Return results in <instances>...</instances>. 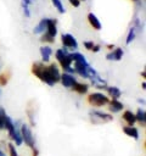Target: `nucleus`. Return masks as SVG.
<instances>
[{"mask_svg": "<svg viewBox=\"0 0 146 156\" xmlns=\"http://www.w3.org/2000/svg\"><path fill=\"white\" fill-rule=\"evenodd\" d=\"M32 72L34 76H36L40 80L45 82L49 85H54L60 80V72L55 63H51L50 66H44L40 62H35L32 66Z\"/></svg>", "mask_w": 146, "mask_h": 156, "instance_id": "f257e3e1", "label": "nucleus"}, {"mask_svg": "<svg viewBox=\"0 0 146 156\" xmlns=\"http://www.w3.org/2000/svg\"><path fill=\"white\" fill-rule=\"evenodd\" d=\"M56 58L58 60V62L61 63V66L63 67V69L68 71V72H73L74 69L71 67V63H72V57L71 55H68L66 51L63 50H57L56 51Z\"/></svg>", "mask_w": 146, "mask_h": 156, "instance_id": "f03ea898", "label": "nucleus"}, {"mask_svg": "<svg viewBox=\"0 0 146 156\" xmlns=\"http://www.w3.org/2000/svg\"><path fill=\"white\" fill-rule=\"evenodd\" d=\"M88 101L92 106H103L108 102V98L101 93H92L89 95Z\"/></svg>", "mask_w": 146, "mask_h": 156, "instance_id": "7ed1b4c3", "label": "nucleus"}, {"mask_svg": "<svg viewBox=\"0 0 146 156\" xmlns=\"http://www.w3.org/2000/svg\"><path fill=\"white\" fill-rule=\"evenodd\" d=\"M21 135H22V140L29 146V147H34V136L32 134V130L29 129L28 126L23 124L21 127Z\"/></svg>", "mask_w": 146, "mask_h": 156, "instance_id": "20e7f679", "label": "nucleus"}, {"mask_svg": "<svg viewBox=\"0 0 146 156\" xmlns=\"http://www.w3.org/2000/svg\"><path fill=\"white\" fill-rule=\"evenodd\" d=\"M62 39V44L66 46V48H69V49H77L78 48V43L75 40V38L71 34H62L61 37Z\"/></svg>", "mask_w": 146, "mask_h": 156, "instance_id": "39448f33", "label": "nucleus"}, {"mask_svg": "<svg viewBox=\"0 0 146 156\" xmlns=\"http://www.w3.org/2000/svg\"><path fill=\"white\" fill-rule=\"evenodd\" d=\"M60 80L62 82L63 87H66V88L73 87V84L75 83V79L73 78V76H71V74H68V73H63V74L60 77Z\"/></svg>", "mask_w": 146, "mask_h": 156, "instance_id": "423d86ee", "label": "nucleus"}, {"mask_svg": "<svg viewBox=\"0 0 146 156\" xmlns=\"http://www.w3.org/2000/svg\"><path fill=\"white\" fill-rule=\"evenodd\" d=\"M46 33L51 37H56L57 34V28H56V20H49L47 18V24H46Z\"/></svg>", "mask_w": 146, "mask_h": 156, "instance_id": "0eeeda50", "label": "nucleus"}, {"mask_svg": "<svg viewBox=\"0 0 146 156\" xmlns=\"http://www.w3.org/2000/svg\"><path fill=\"white\" fill-rule=\"evenodd\" d=\"M91 116H92V118H99L101 122H109V121H112L113 119V117L111 116V115H108V113H103V112H99V111H94V112H91Z\"/></svg>", "mask_w": 146, "mask_h": 156, "instance_id": "6e6552de", "label": "nucleus"}, {"mask_svg": "<svg viewBox=\"0 0 146 156\" xmlns=\"http://www.w3.org/2000/svg\"><path fill=\"white\" fill-rule=\"evenodd\" d=\"M4 124H5V128L7 129L10 136H12V134H13V132H15V124L12 123L11 118H10L6 113H4Z\"/></svg>", "mask_w": 146, "mask_h": 156, "instance_id": "1a4fd4ad", "label": "nucleus"}, {"mask_svg": "<svg viewBox=\"0 0 146 156\" xmlns=\"http://www.w3.org/2000/svg\"><path fill=\"white\" fill-rule=\"evenodd\" d=\"M88 20H89V23L92 26V28H95V29H101V22H100V20L94 15V13H89L88 15Z\"/></svg>", "mask_w": 146, "mask_h": 156, "instance_id": "9d476101", "label": "nucleus"}, {"mask_svg": "<svg viewBox=\"0 0 146 156\" xmlns=\"http://www.w3.org/2000/svg\"><path fill=\"white\" fill-rule=\"evenodd\" d=\"M122 56H123V50L120 49V48H117V49H114L111 54H108L106 57L108 58V60H114V61H119L120 58H122Z\"/></svg>", "mask_w": 146, "mask_h": 156, "instance_id": "9b49d317", "label": "nucleus"}, {"mask_svg": "<svg viewBox=\"0 0 146 156\" xmlns=\"http://www.w3.org/2000/svg\"><path fill=\"white\" fill-rule=\"evenodd\" d=\"M123 132H124L128 136L134 138L135 140L139 139V132H137V129H136L135 127H131V126H129V127H124V128H123Z\"/></svg>", "mask_w": 146, "mask_h": 156, "instance_id": "f8f14e48", "label": "nucleus"}, {"mask_svg": "<svg viewBox=\"0 0 146 156\" xmlns=\"http://www.w3.org/2000/svg\"><path fill=\"white\" fill-rule=\"evenodd\" d=\"M123 119H124L129 126H133V124L136 122L135 115H134L131 111H125V112L123 113Z\"/></svg>", "mask_w": 146, "mask_h": 156, "instance_id": "ddd939ff", "label": "nucleus"}, {"mask_svg": "<svg viewBox=\"0 0 146 156\" xmlns=\"http://www.w3.org/2000/svg\"><path fill=\"white\" fill-rule=\"evenodd\" d=\"M46 24H47V18H43V20L36 24V27L34 28V33H35V34L43 33V32L46 29Z\"/></svg>", "mask_w": 146, "mask_h": 156, "instance_id": "4468645a", "label": "nucleus"}, {"mask_svg": "<svg viewBox=\"0 0 146 156\" xmlns=\"http://www.w3.org/2000/svg\"><path fill=\"white\" fill-rule=\"evenodd\" d=\"M88 84H83V83H74L73 84V90H75L77 93H79V94H85L86 91H88Z\"/></svg>", "mask_w": 146, "mask_h": 156, "instance_id": "2eb2a0df", "label": "nucleus"}, {"mask_svg": "<svg viewBox=\"0 0 146 156\" xmlns=\"http://www.w3.org/2000/svg\"><path fill=\"white\" fill-rule=\"evenodd\" d=\"M122 108H123V104L119 102L117 99H113V100L109 102V110H111L112 112H118V111H120Z\"/></svg>", "mask_w": 146, "mask_h": 156, "instance_id": "dca6fc26", "label": "nucleus"}, {"mask_svg": "<svg viewBox=\"0 0 146 156\" xmlns=\"http://www.w3.org/2000/svg\"><path fill=\"white\" fill-rule=\"evenodd\" d=\"M51 52H52V50H51V48H49V46H43V48H40V54H41V57H43L44 61H49Z\"/></svg>", "mask_w": 146, "mask_h": 156, "instance_id": "f3484780", "label": "nucleus"}, {"mask_svg": "<svg viewBox=\"0 0 146 156\" xmlns=\"http://www.w3.org/2000/svg\"><path fill=\"white\" fill-rule=\"evenodd\" d=\"M135 118L136 121H139L142 126H145V122H146V115H145V110L142 108H139L137 110V113L135 115Z\"/></svg>", "mask_w": 146, "mask_h": 156, "instance_id": "a211bd4d", "label": "nucleus"}, {"mask_svg": "<svg viewBox=\"0 0 146 156\" xmlns=\"http://www.w3.org/2000/svg\"><path fill=\"white\" fill-rule=\"evenodd\" d=\"M71 57H72V61L74 62H80V63H88L84 55L79 54V52H74V54H71Z\"/></svg>", "mask_w": 146, "mask_h": 156, "instance_id": "6ab92c4d", "label": "nucleus"}, {"mask_svg": "<svg viewBox=\"0 0 146 156\" xmlns=\"http://www.w3.org/2000/svg\"><path fill=\"white\" fill-rule=\"evenodd\" d=\"M107 90H108V94H109V96H112L113 99H117V98H119L120 96V90L117 88V87H109V88H106Z\"/></svg>", "mask_w": 146, "mask_h": 156, "instance_id": "aec40b11", "label": "nucleus"}, {"mask_svg": "<svg viewBox=\"0 0 146 156\" xmlns=\"http://www.w3.org/2000/svg\"><path fill=\"white\" fill-rule=\"evenodd\" d=\"M13 140H15V143L17 144V145H21L22 144V135H21V132H18L17 129H16V127H15V132H13V134H12V136H11Z\"/></svg>", "mask_w": 146, "mask_h": 156, "instance_id": "412c9836", "label": "nucleus"}, {"mask_svg": "<svg viewBox=\"0 0 146 156\" xmlns=\"http://www.w3.org/2000/svg\"><path fill=\"white\" fill-rule=\"evenodd\" d=\"M51 1H52L54 6L57 9V11H58L60 13H63V12H64V7H63V5H62L61 0H51Z\"/></svg>", "mask_w": 146, "mask_h": 156, "instance_id": "4be33fe9", "label": "nucleus"}, {"mask_svg": "<svg viewBox=\"0 0 146 156\" xmlns=\"http://www.w3.org/2000/svg\"><path fill=\"white\" fill-rule=\"evenodd\" d=\"M134 37H135V30H134V28H131L130 30H129V34H128V37H127V44H130L133 40H134Z\"/></svg>", "mask_w": 146, "mask_h": 156, "instance_id": "5701e85b", "label": "nucleus"}, {"mask_svg": "<svg viewBox=\"0 0 146 156\" xmlns=\"http://www.w3.org/2000/svg\"><path fill=\"white\" fill-rule=\"evenodd\" d=\"M41 40H43V41H47V43H54V41H55V38L51 37V35H49L47 33H45V34L41 37Z\"/></svg>", "mask_w": 146, "mask_h": 156, "instance_id": "b1692460", "label": "nucleus"}, {"mask_svg": "<svg viewBox=\"0 0 146 156\" xmlns=\"http://www.w3.org/2000/svg\"><path fill=\"white\" fill-rule=\"evenodd\" d=\"M7 80H9V76L6 73L0 74V84L1 85H6L7 84Z\"/></svg>", "mask_w": 146, "mask_h": 156, "instance_id": "393cba45", "label": "nucleus"}, {"mask_svg": "<svg viewBox=\"0 0 146 156\" xmlns=\"http://www.w3.org/2000/svg\"><path fill=\"white\" fill-rule=\"evenodd\" d=\"M7 146H9V150H10V156H18V154H17L13 144H9Z\"/></svg>", "mask_w": 146, "mask_h": 156, "instance_id": "a878e982", "label": "nucleus"}, {"mask_svg": "<svg viewBox=\"0 0 146 156\" xmlns=\"http://www.w3.org/2000/svg\"><path fill=\"white\" fill-rule=\"evenodd\" d=\"M94 43L92 41H84V46H85V49H88V50H91L92 48H94Z\"/></svg>", "mask_w": 146, "mask_h": 156, "instance_id": "bb28decb", "label": "nucleus"}, {"mask_svg": "<svg viewBox=\"0 0 146 156\" xmlns=\"http://www.w3.org/2000/svg\"><path fill=\"white\" fill-rule=\"evenodd\" d=\"M69 4L73 6V7H78L80 5V0H68Z\"/></svg>", "mask_w": 146, "mask_h": 156, "instance_id": "cd10ccee", "label": "nucleus"}, {"mask_svg": "<svg viewBox=\"0 0 146 156\" xmlns=\"http://www.w3.org/2000/svg\"><path fill=\"white\" fill-rule=\"evenodd\" d=\"M4 111H0V128H5V124H4Z\"/></svg>", "mask_w": 146, "mask_h": 156, "instance_id": "c85d7f7f", "label": "nucleus"}, {"mask_svg": "<svg viewBox=\"0 0 146 156\" xmlns=\"http://www.w3.org/2000/svg\"><path fill=\"white\" fill-rule=\"evenodd\" d=\"M22 5H23V11H24V15H26L27 17H29V10H28V4H24V2H22Z\"/></svg>", "mask_w": 146, "mask_h": 156, "instance_id": "c756f323", "label": "nucleus"}, {"mask_svg": "<svg viewBox=\"0 0 146 156\" xmlns=\"http://www.w3.org/2000/svg\"><path fill=\"white\" fill-rule=\"evenodd\" d=\"M91 50H92L94 52H97V51L100 50V46H99V45H94V48H92Z\"/></svg>", "mask_w": 146, "mask_h": 156, "instance_id": "7c9ffc66", "label": "nucleus"}, {"mask_svg": "<svg viewBox=\"0 0 146 156\" xmlns=\"http://www.w3.org/2000/svg\"><path fill=\"white\" fill-rule=\"evenodd\" d=\"M0 156H5V154H4V152H2L1 150H0Z\"/></svg>", "mask_w": 146, "mask_h": 156, "instance_id": "2f4dec72", "label": "nucleus"}, {"mask_svg": "<svg viewBox=\"0 0 146 156\" xmlns=\"http://www.w3.org/2000/svg\"><path fill=\"white\" fill-rule=\"evenodd\" d=\"M0 94H1V90H0Z\"/></svg>", "mask_w": 146, "mask_h": 156, "instance_id": "473e14b6", "label": "nucleus"}, {"mask_svg": "<svg viewBox=\"0 0 146 156\" xmlns=\"http://www.w3.org/2000/svg\"><path fill=\"white\" fill-rule=\"evenodd\" d=\"M133 1H136V0H133Z\"/></svg>", "mask_w": 146, "mask_h": 156, "instance_id": "72a5a7b5", "label": "nucleus"}, {"mask_svg": "<svg viewBox=\"0 0 146 156\" xmlns=\"http://www.w3.org/2000/svg\"><path fill=\"white\" fill-rule=\"evenodd\" d=\"M80 1H82V0H80ZM83 1H84V0H83Z\"/></svg>", "mask_w": 146, "mask_h": 156, "instance_id": "f704fd0d", "label": "nucleus"}, {"mask_svg": "<svg viewBox=\"0 0 146 156\" xmlns=\"http://www.w3.org/2000/svg\"><path fill=\"white\" fill-rule=\"evenodd\" d=\"M30 1H32V0H30Z\"/></svg>", "mask_w": 146, "mask_h": 156, "instance_id": "c9c22d12", "label": "nucleus"}]
</instances>
